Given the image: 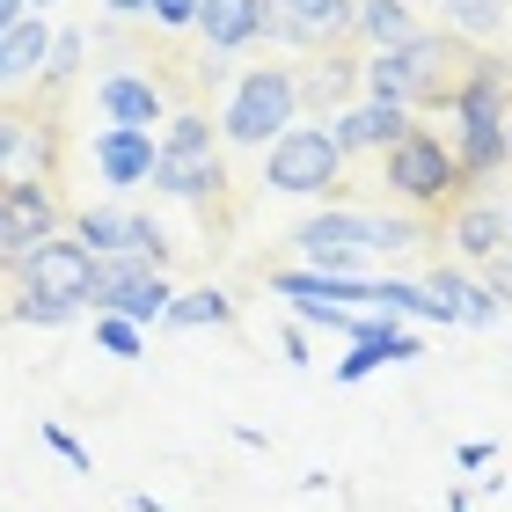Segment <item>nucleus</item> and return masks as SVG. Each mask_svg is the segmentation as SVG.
I'll return each mask as SVG.
<instances>
[{
  "label": "nucleus",
  "instance_id": "obj_34",
  "mask_svg": "<svg viewBox=\"0 0 512 512\" xmlns=\"http://www.w3.org/2000/svg\"><path fill=\"white\" fill-rule=\"evenodd\" d=\"M110 15H147V0H103Z\"/></svg>",
  "mask_w": 512,
  "mask_h": 512
},
{
  "label": "nucleus",
  "instance_id": "obj_6",
  "mask_svg": "<svg viewBox=\"0 0 512 512\" xmlns=\"http://www.w3.org/2000/svg\"><path fill=\"white\" fill-rule=\"evenodd\" d=\"M74 242L88 256H139V264H169V235L147 220V213H132V205H88V213L74 220Z\"/></svg>",
  "mask_w": 512,
  "mask_h": 512
},
{
  "label": "nucleus",
  "instance_id": "obj_11",
  "mask_svg": "<svg viewBox=\"0 0 512 512\" xmlns=\"http://www.w3.org/2000/svg\"><path fill=\"white\" fill-rule=\"evenodd\" d=\"M88 154H96V176L110 191H139V183H154V161H161V139L154 132H132V125H103L88 139Z\"/></svg>",
  "mask_w": 512,
  "mask_h": 512
},
{
  "label": "nucleus",
  "instance_id": "obj_28",
  "mask_svg": "<svg viewBox=\"0 0 512 512\" xmlns=\"http://www.w3.org/2000/svg\"><path fill=\"white\" fill-rule=\"evenodd\" d=\"M147 15L161 22V30H191V22H198V0H147Z\"/></svg>",
  "mask_w": 512,
  "mask_h": 512
},
{
  "label": "nucleus",
  "instance_id": "obj_22",
  "mask_svg": "<svg viewBox=\"0 0 512 512\" xmlns=\"http://www.w3.org/2000/svg\"><path fill=\"white\" fill-rule=\"evenodd\" d=\"M8 322H22V330H66V322H81V308H66V300H44V293H15Z\"/></svg>",
  "mask_w": 512,
  "mask_h": 512
},
{
  "label": "nucleus",
  "instance_id": "obj_33",
  "mask_svg": "<svg viewBox=\"0 0 512 512\" xmlns=\"http://www.w3.org/2000/svg\"><path fill=\"white\" fill-rule=\"evenodd\" d=\"M132 512H169V505H161L154 491H132Z\"/></svg>",
  "mask_w": 512,
  "mask_h": 512
},
{
  "label": "nucleus",
  "instance_id": "obj_17",
  "mask_svg": "<svg viewBox=\"0 0 512 512\" xmlns=\"http://www.w3.org/2000/svg\"><path fill=\"white\" fill-rule=\"evenodd\" d=\"M352 30L374 52H395V44L417 37V15H410V0H352Z\"/></svg>",
  "mask_w": 512,
  "mask_h": 512
},
{
  "label": "nucleus",
  "instance_id": "obj_2",
  "mask_svg": "<svg viewBox=\"0 0 512 512\" xmlns=\"http://www.w3.org/2000/svg\"><path fill=\"white\" fill-rule=\"evenodd\" d=\"M220 183H227V161H220V132H213V118H198V110H176L169 132H161L154 191L198 205V198H220Z\"/></svg>",
  "mask_w": 512,
  "mask_h": 512
},
{
  "label": "nucleus",
  "instance_id": "obj_30",
  "mask_svg": "<svg viewBox=\"0 0 512 512\" xmlns=\"http://www.w3.org/2000/svg\"><path fill=\"white\" fill-rule=\"evenodd\" d=\"M15 147H22V118H0V169L15 161Z\"/></svg>",
  "mask_w": 512,
  "mask_h": 512
},
{
  "label": "nucleus",
  "instance_id": "obj_15",
  "mask_svg": "<svg viewBox=\"0 0 512 512\" xmlns=\"http://www.w3.org/2000/svg\"><path fill=\"white\" fill-rule=\"evenodd\" d=\"M454 249L469 264H498L505 256V205L498 198H461L454 205Z\"/></svg>",
  "mask_w": 512,
  "mask_h": 512
},
{
  "label": "nucleus",
  "instance_id": "obj_38",
  "mask_svg": "<svg viewBox=\"0 0 512 512\" xmlns=\"http://www.w3.org/2000/svg\"><path fill=\"white\" fill-rule=\"evenodd\" d=\"M505 154H512V118H505Z\"/></svg>",
  "mask_w": 512,
  "mask_h": 512
},
{
  "label": "nucleus",
  "instance_id": "obj_7",
  "mask_svg": "<svg viewBox=\"0 0 512 512\" xmlns=\"http://www.w3.org/2000/svg\"><path fill=\"white\" fill-rule=\"evenodd\" d=\"M22 278V293H44V300H66V308H88V278H96V256H88L74 235H52L37 242L30 256L8 264Z\"/></svg>",
  "mask_w": 512,
  "mask_h": 512
},
{
  "label": "nucleus",
  "instance_id": "obj_10",
  "mask_svg": "<svg viewBox=\"0 0 512 512\" xmlns=\"http://www.w3.org/2000/svg\"><path fill=\"white\" fill-rule=\"evenodd\" d=\"M293 242L308 256V271H322V278H366V235H359V213H344V205L300 220Z\"/></svg>",
  "mask_w": 512,
  "mask_h": 512
},
{
  "label": "nucleus",
  "instance_id": "obj_21",
  "mask_svg": "<svg viewBox=\"0 0 512 512\" xmlns=\"http://www.w3.org/2000/svg\"><path fill=\"white\" fill-rule=\"evenodd\" d=\"M359 235H366V256H395V249H417L425 242V227H417L410 213H359Z\"/></svg>",
  "mask_w": 512,
  "mask_h": 512
},
{
  "label": "nucleus",
  "instance_id": "obj_16",
  "mask_svg": "<svg viewBox=\"0 0 512 512\" xmlns=\"http://www.w3.org/2000/svg\"><path fill=\"white\" fill-rule=\"evenodd\" d=\"M44 59H52V22H44V15H22L15 30H0V88L37 81Z\"/></svg>",
  "mask_w": 512,
  "mask_h": 512
},
{
  "label": "nucleus",
  "instance_id": "obj_4",
  "mask_svg": "<svg viewBox=\"0 0 512 512\" xmlns=\"http://www.w3.org/2000/svg\"><path fill=\"white\" fill-rule=\"evenodd\" d=\"M264 183L286 191V198H330L344 183V154H337L330 125H286L278 132L264 147Z\"/></svg>",
  "mask_w": 512,
  "mask_h": 512
},
{
  "label": "nucleus",
  "instance_id": "obj_14",
  "mask_svg": "<svg viewBox=\"0 0 512 512\" xmlns=\"http://www.w3.org/2000/svg\"><path fill=\"white\" fill-rule=\"evenodd\" d=\"M410 132V110H395V103H359V110H337L330 118V139H337V154H359V147H395V139Z\"/></svg>",
  "mask_w": 512,
  "mask_h": 512
},
{
  "label": "nucleus",
  "instance_id": "obj_8",
  "mask_svg": "<svg viewBox=\"0 0 512 512\" xmlns=\"http://www.w3.org/2000/svg\"><path fill=\"white\" fill-rule=\"evenodd\" d=\"M59 235V198L44 191L37 176H8L0 183V264H15V256H30L37 242Z\"/></svg>",
  "mask_w": 512,
  "mask_h": 512
},
{
  "label": "nucleus",
  "instance_id": "obj_19",
  "mask_svg": "<svg viewBox=\"0 0 512 512\" xmlns=\"http://www.w3.org/2000/svg\"><path fill=\"white\" fill-rule=\"evenodd\" d=\"M293 88H300V103H344L359 88V66L352 59H315L308 74L293 66Z\"/></svg>",
  "mask_w": 512,
  "mask_h": 512
},
{
  "label": "nucleus",
  "instance_id": "obj_25",
  "mask_svg": "<svg viewBox=\"0 0 512 512\" xmlns=\"http://www.w3.org/2000/svg\"><path fill=\"white\" fill-rule=\"evenodd\" d=\"M44 447H52V454H59L74 476H96V454H88V447H81V439L66 432V425H44Z\"/></svg>",
  "mask_w": 512,
  "mask_h": 512
},
{
  "label": "nucleus",
  "instance_id": "obj_5",
  "mask_svg": "<svg viewBox=\"0 0 512 512\" xmlns=\"http://www.w3.org/2000/svg\"><path fill=\"white\" fill-rule=\"evenodd\" d=\"M381 161H388V191L403 198V205H447V198L461 191L454 147H447L439 132H425V125H410Z\"/></svg>",
  "mask_w": 512,
  "mask_h": 512
},
{
  "label": "nucleus",
  "instance_id": "obj_31",
  "mask_svg": "<svg viewBox=\"0 0 512 512\" xmlns=\"http://www.w3.org/2000/svg\"><path fill=\"white\" fill-rule=\"evenodd\" d=\"M491 293H498V300H512V264H505V256L491 264Z\"/></svg>",
  "mask_w": 512,
  "mask_h": 512
},
{
  "label": "nucleus",
  "instance_id": "obj_26",
  "mask_svg": "<svg viewBox=\"0 0 512 512\" xmlns=\"http://www.w3.org/2000/svg\"><path fill=\"white\" fill-rule=\"evenodd\" d=\"M381 366H395V359L381 352V344H352V352L337 359V381L352 388V381H366V374H381Z\"/></svg>",
  "mask_w": 512,
  "mask_h": 512
},
{
  "label": "nucleus",
  "instance_id": "obj_29",
  "mask_svg": "<svg viewBox=\"0 0 512 512\" xmlns=\"http://www.w3.org/2000/svg\"><path fill=\"white\" fill-rule=\"evenodd\" d=\"M454 461H461L469 476H476V469H491V461H498V439H461V454H454Z\"/></svg>",
  "mask_w": 512,
  "mask_h": 512
},
{
  "label": "nucleus",
  "instance_id": "obj_13",
  "mask_svg": "<svg viewBox=\"0 0 512 512\" xmlns=\"http://www.w3.org/2000/svg\"><path fill=\"white\" fill-rule=\"evenodd\" d=\"M191 30L205 37V52H242L264 37V0H198Z\"/></svg>",
  "mask_w": 512,
  "mask_h": 512
},
{
  "label": "nucleus",
  "instance_id": "obj_35",
  "mask_svg": "<svg viewBox=\"0 0 512 512\" xmlns=\"http://www.w3.org/2000/svg\"><path fill=\"white\" fill-rule=\"evenodd\" d=\"M447 512H469V491H447Z\"/></svg>",
  "mask_w": 512,
  "mask_h": 512
},
{
  "label": "nucleus",
  "instance_id": "obj_32",
  "mask_svg": "<svg viewBox=\"0 0 512 512\" xmlns=\"http://www.w3.org/2000/svg\"><path fill=\"white\" fill-rule=\"evenodd\" d=\"M22 15H30V0H0V30H15Z\"/></svg>",
  "mask_w": 512,
  "mask_h": 512
},
{
  "label": "nucleus",
  "instance_id": "obj_3",
  "mask_svg": "<svg viewBox=\"0 0 512 512\" xmlns=\"http://www.w3.org/2000/svg\"><path fill=\"white\" fill-rule=\"evenodd\" d=\"M286 125H300L293 66H249L235 81V96H227V110H220V139L227 147H271Z\"/></svg>",
  "mask_w": 512,
  "mask_h": 512
},
{
  "label": "nucleus",
  "instance_id": "obj_9",
  "mask_svg": "<svg viewBox=\"0 0 512 512\" xmlns=\"http://www.w3.org/2000/svg\"><path fill=\"white\" fill-rule=\"evenodd\" d=\"M264 37L300 44V52H330L352 37V0H264Z\"/></svg>",
  "mask_w": 512,
  "mask_h": 512
},
{
  "label": "nucleus",
  "instance_id": "obj_27",
  "mask_svg": "<svg viewBox=\"0 0 512 512\" xmlns=\"http://www.w3.org/2000/svg\"><path fill=\"white\" fill-rule=\"evenodd\" d=\"M81 66V30H52V59H44V81H74Z\"/></svg>",
  "mask_w": 512,
  "mask_h": 512
},
{
  "label": "nucleus",
  "instance_id": "obj_12",
  "mask_svg": "<svg viewBox=\"0 0 512 512\" xmlns=\"http://www.w3.org/2000/svg\"><path fill=\"white\" fill-rule=\"evenodd\" d=\"M96 110H103L110 125H132V132L169 125V103H161V88L147 74H103L96 81Z\"/></svg>",
  "mask_w": 512,
  "mask_h": 512
},
{
  "label": "nucleus",
  "instance_id": "obj_23",
  "mask_svg": "<svg viewBox=\"0 0 512 512\" xmlns=\"http://www.w3.org/2000/svg\"><path fill=\"white\" fill-rule=\"evenodd\" d=\"M96 344L110 359H139L147 352V330H132V322H118V315H96Z\"/></svg>",
  "mask_w": 512,
  "mask_h": 512
},
{
  "label": "nucleus",
  "instance_id": "obj_1",
  "mask_svg": "<svg viewBox=\"0 0 512 512\" xmlns=\"http://www.w3.org/2000/svg\"><path fill=\"white\" fill-rule=\"evenodd\" d=\"M461 66H469V52H461V37L447 30H417L410 44H395V52H374L359 66V81L374 88V103H395V110H447L454 88H461Z\"/></svg>",
  "mask_w": 512,
  "mask_h": 512
},
{
  "label": "nucleus",
  "instance_id": "obj_36",
  "mask_svg": "<svg viewBox=\"0 0 512 512\" xmlns=\"http://www.w3.org/2000/svg\"><path fill=\"white\" fill-rule=\"evenodd\" d=\"M505 264H512V205H505Z\"/></svg>",
  "mask_w": 512,
  "mask_h": 512
},
{
  "label": "nucleus",
  "instance_id": "obj_18",
  "mask_svg": "<svg viewBox=\"0 0 512 512\" xmlns=\"http://www.w3.org/2000/svg\"><path fill=\"white\" fill-rule=\"evenodd\" d=\"M169 330H227V322H235V300H227L220 286H191V293H176L169 300Z\"/></svg>",
  "mask_w": 512,
  "mask_h": 512
},
{
  "label": "nucleus",
  "instance_id": "obj_20",
  "mask_svg": "<svg viewBox=\"0 0 512 512\" xmlns=\"http://www.w3.org/2000/svg\"><path fill=\"white\" fill-rule=\"evenodd\" d=\"M447 37H461V44L505 37V0H447Z\"/></svg>",
  "mask_w": 512,
  "mask_h": 512
},
{
  "label": "nucleus",
  "instance_id": "obj_24",
  "mask_svg": "<svg viewBox=\"0 0 512 512\" xmlns=\"http://www.w3.org/2000/svg\"><path fill=\"white\" fill-rule=\"evenodd\" d=\"M293 315L315 322V330H337L344 344H352V330H359V315H352V308H330V300H293Z\"/></svg>",
  "mask_w": 512,
  "mask_h": 512
},
{
  "label": "nucleus",
  "instance_id": "obj_37",
  "mask_svg": "<svg viewBox=\"0 0 512 512\" xmlns=\"http://www.w3.org/2000/svg\"><path fill=\"white\" fill-rule=\"evenodd\" d=\"M44 8H59V0H30V15H44Z\"/></svg>",
  "mask_w": 512,
  "mask_h": 512
}]
</instances>
